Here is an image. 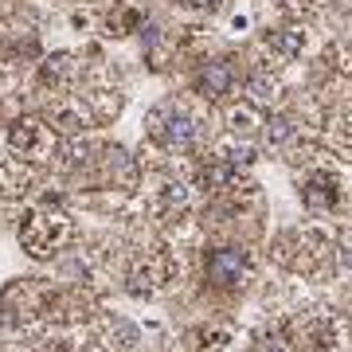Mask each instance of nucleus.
I'll return each instance as SVG.
<instances>
[{"mask_svg": "<svg viewBox=\"0 0 352 352\" xmlns=\"http://www.w3.org/2000/svg\"><path fill=\"white\" fill-rule=\"evenodd\" d=\"M254 274L251 251L243 243H223L204 254V282L212 289H243Z\"/></svg>", "mask_w": 352, "mask_h": 352, "instance_id": "obj_1", "label": "nucleus"}, {"mask_svg": "<svg viewBox=\"0 0 352 352\" xmlns=\"http://www.w3.org/2000/svg\"><path fill=\"white\" fill-rule=\"evenodd\" d=\"M67 235H71V223L59 212H28L20 223V243L32 254H51L59 243H67Z\"/></svg>", "mask_w": 352, "mask_h": 352, "instance_id": "obj_2", "label": "nucleus"}, {"mask_svg": "<svg viewBox=\"0 0 352 352\" xmlns=\"http://www.w3.org/2000/svg\"><path fill=\"white\" fill-rule=\"evenodd\" d=\"M302 204L309 208L314 215H333L340 208V200H344V188H340V176L325 164H317V168H305L302 176Z\"/></svg>", "mask_w": 352, "mask_h": 352, "instance_id": "obj_3", "label": "nucleus"}, {"mask_svg": "<svg viewBox=\"0 0 352 352\" xmlns=\"http://www.w3.org/2000/svg\"><path fill=\"white\" fill-rule=\"evenodd\" d=\"M196 87H200L204 98H227V94L235 90V67L223 63V59L204 63L200 75H196Z\"/></svg>", "mask_w": 352, "mask_h": 352, "instance_id": "obj_4", "label": "nucleus"}, {"mask_svg": "<svg viewBox=\"0 0 352 352\" xmlns=\"http://www.w3.org/2000/svg\"><path fill=\"white\" fill-rule=\"evenodd\" d=\"M247 102H251L254 110H274L278 102H282V87H278L274 75H266V71H254L247 78Z\"/></svg>", "mask_w": 352, "mask_h": 352, "instance_id": "obj_5", "label": "nucleus"}, {"mask_svg": "<svg viewBox=\"0 0 352 352\" xmlns=\"http://www.w3.org/2000/svg\"><path fill=\"white\" fill-rule=\"evenodd\" d=\"M227 126H231L235 138H251L254 129L263 126V118H258V110H254L251 102H239V106L227 110Z\"/></svg>", "mask_w": 352, "mask_h": 352, "instance_id": "obj_6", "label": "nucleus"}, {"mask_svg": "<svg viewBox=\"0 0 352 352\" xmlns=\"http://www.w3.org/2000/svg\"><path fill=\"white\" fill-rule=\"evenodd\" d=\"M263 138H266V145H286V141L298 138V126H294V118H286V113H270L263 122Z\"/></svg>", "mask_w": 352, "mask_h": 352, "instance_id": "obj_7", "label": "nucleus"}, {"mask_svg": "<svg viewBox=\"0 0 352 352\" xmlns=\"http://www.w3.org/2000/svg\"><path fill=\"white\" fill-rule=\"evenodd\" d=\"M219 4H223V0H188V8H196V12H204V16L219 12Z\"/></svg>", "mask_w": 352, "mask_h": 352, "instance_id": "obj_8", "label": "nucleus"}]
</instances>
